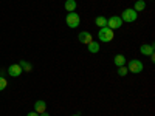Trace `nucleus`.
I'll return each instance as SVG.
<instances>
[{
	"instance_id": "nucleus-1",
	"label": "nucleus",
	"mask_w": 155,
	"mask_h": 116,
	"mask_svg": "<svg viewBox=\"0 0 155 116\" xmlns=\"http://www.w3.org/2000/svg\"><path fill=\"white\" fill-rule=\"evenodd\" d=\"M113 37H115V33H113V30H110L109 27L99 28L98 39H99L101 42H110V40H113Z\"/></svg>"
},
{
	"instance_id": "nucleus-2",
	"label": "nucleus",
	"mask_w": 155,
	"mask_h": 116,
	"mask_svg": "<svg viewBox=\"0 0 155 116\" xmlns=\"http://www.w3.org/2000/svg\"><path fill=\"white\" fill-rule=\"evenodd\" d=\"M65 22H67V27L73 30V28H78V27H79V23H81V17H79V14H78L76 11H73V12H68V14H67Z\"/></svg>"
},
{
	"instance_id": "nucleus-3",
	"label": "nucleus",
	"mask_w": 155,
	"mask_h": 116,
	"mask_svg": "<svg viewBox=\"0 0 155 116\" xmlns=\"http://www.w3.org/2000/svg\"><path fill=\"white\" fill-rule=\"evenodd\" d=\"M137 17H138V14H137V11L134 9V8H127V9H124L123 11V14H121V20L123 22H135L137 20Z\"/></svg>"
},
{
	"instance_id": "nucleus-4",
	"label": "nucleus",
	"mask_w": 155,
	"mask_h": 116,
	"mask_svg": "<svg viewBox=\"0 0 155 116\" xmlns=\"http://www.w3.org/2000/svg\"><path fill=\"white\" fill-rule=\"evenodd\" d=\"M127 70L130 71V73H134V74H138V73L143 71V62H141V60H137V59H132L130 62H129Z\"/></svg>"
},
{
	"instance_id": "nucleus-5",
	"label": "nucleus",
	"mask_w": 155,
	"mask_h": 116,
	"mask_svg": "<svg viewBox=\"0 0 155 116\" xmlns=\"http://www.w3.org/2000/svg\"><path fill=\"white\" fill-rule=\"evenodd\" d=\"M121 25H123V20L118 16H112L110 19H107V27L110 30H118V28H121Z\"/></svg>"
},
{
	"instance_id": "nucleus-6",
	"label": "nucleus",
	"mask_w": 155,
	"mask_h": 116,
	"mask_svg": "<svg viewBox=\"0 0 155 116\" xmlns=\"http://www.w3.org/2000/svg\"><path fill=\"white\" fill-rule=\"evenodd\" d=\"M78 40H79L81 44H84V45H88L90 42L93 40V36L90 34L88 31H82V33L78 34Z\"/></svg>"
},
{
	"instance_id": "nucleus-7",
	"label": "nucleus",
	"mask_w": 155,
	"mask_h": 116,
	"mask_svg": "<svg viewBox=\"0 0 155 116\" xmlns=\"http://www.w3.org/2000/svg\"><path fill=\"white\" fill-rule=\"evenodd\" d=\"M22 68H20V65L19 63H12V65H9V68H8V74L11 76V77H19L20 74H22Z\"/></svg>"
},
{
	"instance_id": "nucleus-8",
	"label": "nucleus",
	"mask_w": 155,
	"mask_h": 116,
	"mask_svg": "<svg viewBox=\"0 0 155 116\" xmlns=\"http://www.w3.org/2000/svg\"><path fill=\"white\" fill-rule=\"evenodd\" d=\"M140 51H141V54H144V56H150L153 54V45L152 44H144V45H141L140 47Z\"/></svg>"
},
{
	"instance_id": "nucleus-9",
	"label": "nucleus",
	"mask_w": 155,
	"mask_h": 116,
	"mask_svg": "<svg viewBox=\"0 0 155 116\" xmlns=\"http://www.w3.org/2000/svg\"><path fill=\"white\" fill-rule=\"evenodd\" d=\"M34 111H37V113L47 111V104H45V101H42V99L36 101V104H34Z\"/></svg>"
},
{
	"instance_id": "nucleus-10",
	"label": "nucleus",
	"mask_w": 155,
	"mask_h": 116,
	"mask_svg": "<svg viewBox=\"0 0 155 116\" xmlns=\"http://www.w3.org/2000/svg\"><path fill=\"white\" fill-rule=\"evenodd\" d=\"M95 23H96V27L104 28V27H107V19H106L104 16H98V17L95 19Z\"/></svg>"
},
{
	"instance_id": "nucleus-11",
	"label": "nucleus",
	"mask_w": 155,
	"mask_h": 116,
	"mask_svg": "<svg viewBox=\"0 0 155 116\" xmlns=\"http://www.w3.org/2000/svg\"><path fill=\"white\" fill-rule=\"evenodd\" d=\"M113 62H115V65H116V67H123L124 63H126V57H124L123 54H116L115 59H113Z\"/></svg>"
},
{
	"instance_id": "nucleus-12",
	"label": "nucleus",
	"mask_w": 155,
	"mask_h": 116,
	"mask_svg": "<svg viewBox=\"0 0 155 116\" xmlns=\"http://www.w3.org/2000/svg\"><path fill=\"white\" fill-rule=\"evenodd\" d=\"M134 9H135L137 12H140V11H144V9H146V2H144V0H137V2H135V6H134Z\"/></svg>"
},
{
	"instance_id": "nucleus-13",
	"label": "nucleus",
	"mask_w": 155,
	"mask_h": 116,
	"mask_svg": "<svg viewBox=\"0 0 155 116\" xmlns=\"http://www.w3.org/2000/svg\"><path fill=\"white\" fill-rule=\"evenodd\" d=\"M65 9L68 12H73L76 9V0H65Z\"/></svg>"
},
{
	"instance_id": "nucleus-14",
	"label": "nucleus",
	"mask_w": 155,
	"mask_h": 116,
	"mask_svg": "<svg viewBox=\"0 0 155 116\" xmlns=\"http://www.w3.org/2000/svg\"><path fill=\"white\" fill-rule=\"evenodd\" d=\"M88 51H90V53H98V51H99V44L92 40L88 44Z\"/></svg>"
},
{
	"instance_id": "nucleus-15",
	"label": "nucleus",
	"mask_w": 155,
	"mask_h": 116,
	"mask_svg": "<svg viewBox=\"0 0 155 116\" xmlns=\"http://www.w3.org/2000/svg\"><path fill=\"white\" fill-rule=\"evenodd\" d=\"M116 73H118V76H121V77H124L127 73H129V70H127V67H118V71H116Z\"/></svg>"
},
{
	"instance_id": "nucleus-16",
	"label": "nucleus",
	"mask_w": 155,
	"mask_h": 116,
	"mask_svg": "<svg viewBox=\"0 0 155 116\" xmlns=\"http://www.w3.org/2000/svg\"><path fill=\"white\" fill-rule=\"evenodd\" d=\"M6 85H8V82H6V79L3 76H0V92H3V90L6 88Z\"/></svg>"
},
{
	"instance_id": "nucleus-17",
	"label": "nucleus",
	"mask_w": 155,
	"mask_h": 116,
	"mask_svg": "<svg viewBox=\"0 0 155 116\" xmlns=\"http://www.w3.org/2000/svg\"><path fill=\"white\" fill-rule=\"evenodd\" d=\"M19 65H20V68H22V70H27V71H30V70H31V65H30L28 62H20Z\"/></svg>"
},
{
	"instance_id": "nucleus-18",
	"label": "nucleus",
	"mask_w": 155,
	"mask_h": 116,
	"mask_svg": "<svg viewBox=\"0 0 155 116\" xmlns=\"http://www.w3.org/2000/svg\"><path fill=\"white\" fill-rule=\"evenodd\" d=\"M27 116H39V113H37V111H30Z\"/></svg>"
},
{
	"instance_id": "nucleus-19",
	"label": "nucleus",
	"mask_w": 155,
	"mask_h": 116,
	"mask_svg": "<svg viewBox=\"0 0 155 116\" xmlns=\"http://www.w3.org/2000/svg\"><path fill=\"white\" fill-rule=\"evenodd\" d=\"M39 116H50V114H48L47 111H44V113H41V114H39Z\"/></svg>"
},
{
	"instance_id": "nucleus-20",
	"label": "nucleus",
	"mask_w": 155,
	"mask_h": 116,
	"mask_svg": "<svg viewBox=\"0 0 155 116\" xmlns=\"http://www.w3.org/2000/svg\"><path fill=\"white\" fill-rule=\"evenodd\" d=\"M71 116H81V114H71Z\"/></svg>"
}]
</instances>
